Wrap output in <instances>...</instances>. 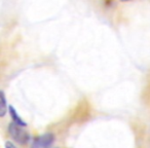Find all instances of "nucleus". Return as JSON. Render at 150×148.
<instances>
[{
  "mask_svg": "<svg viewBox=\"0 0 150 148\" xmlns=\"http://www.w3.org/2000/svg\"><path fill=\"white\" fill-rule=\"evenodd\" d=\"M9 135L11 136L15 141H17L20 144H25L28 142L30 136L26 130H24V127L20 125H17L16 123H11L8 127Z\"/></svg>",
  "mask_w": 150,
  "mask_h": 148,
  "instance_id": "f257e3e1",
  "label": "nucleus"
},
{
  "mask_svg": "<svg viewBox=\"0 0 150 148\" xmlns=\"http://www.w3.org/2000/svg\"><path fill=\"white\" fill-rule=\"evenodd\" d=\"M54 135L52 134H45L43 136H40L35 140L32 148H50L52 144L54 143Z\"/></svg>",
  "mask_w": 150,
  "mask_h": 148,
  "instance_id": "f03ea898",
  "label": "nucleus"
},
{
  "mask_svg": "<svg viewBox=\"0 0 150 148\" xmlns=\"http://www.w3.org/2000/svg\"><path fill=\"white\" fill-rule=\"evenodd\" d=\"M9 113H11V118H13V123H16L17 125H22V127H26V125H27V123L24 120H22V118L19 116V114L16 112L15 108H13V106H9Z\"/></svg>",
  "mask_w": 150,
  "mask_h": 148,
  "instance_id": "7ed1b4c3",
  "label": "nucleus"
},
{
  "mask_svg": "<svg viewBox=\"0 0 150 148\" xmlns=\"http://www.w3.org/2000/svg\"><path fill=\"white\" fill-rule=\"evenodd\" d=\"M7 112V104L6 99L3 94V92L0 91V117H3Z\"/></svg>",
  "mask_w": 150,
  "mask_h": 148,
  "instance_id": "20e7f679",
  "label": "nucleus"
},
{
  "mask_svg": "<svg viewBox=\"0 0 150 148\" xmlns=\"http://www.w3.org/2000/svg\"><path fill=\"white\" fill-rule=\"evenodd\" d=\"M5 148H17L16 147L15 145H13V143H11V142H6V143H5Z\"/></svg>",
  "mask_w": 150,
  "mask_h": 148,
  "instance_id": "39448f33",
  "label": "nucleus"
}]
</instances>
